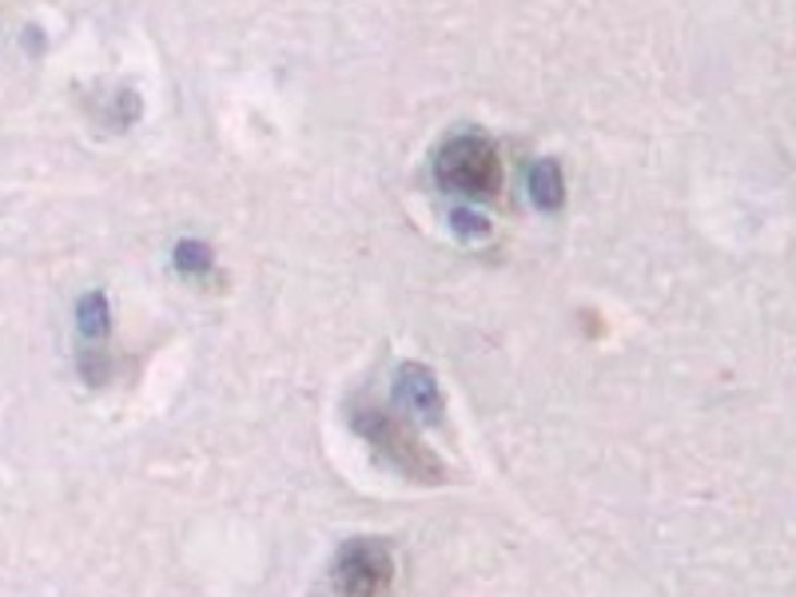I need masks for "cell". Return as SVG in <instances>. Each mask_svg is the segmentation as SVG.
<instances>
[{
	"label": "cell",
	"mask_w": 796,
	"mask_h": 597,
	"mask_svg": "<svg viewBox=\"0 0 796 597\" xmlns=\"http://www.w3.org/2000/svg\"><path fill=\"white\" fill-rule=\"evenodd\" d=\"M391 574H394V562L387 546L382 541H370V538H358V541H346L343 550L335 558V589L339 594H351V597H375L382 589L391 586Z\"/></svg>",
	"instance_id": "3957f363"
},
{
	"label": "cell",
	"mask_w": 796,
	"mask_h": 597,
	"mask_svg": "<svg viewBox=\"0 0 796 597\" xmlns=\"http://www.w3.org/2000/svg\"><path fill=\"white\" fill-rule=\"evenodd\" d=\"M439 184L458 192V196H498V184H502V163H498V151L490 139L482 136H454L446 148L439 151Z\"/></svg>",
	"instance_id": "7a4b0ae2"
},
{
	"label": "cell",
	"mask_w": 796,
	"mask_h": 597,
	"mask_svg": "<svg viewBox=\"0 0 796 597\" xmlns=\"http://www.w3.org/2000/svg\"><path fill=\"white\" fill-rule=\"evenodd\" d=\"M351 423H355L358 435L367 438L370 447L379 450L394 471H403L411 483H442V478H446L442 462L434 459V454H430V450L415 438V430H411L403 418H394L391 411H379V406H355Z\"/></svg>",
	"instance_id": "6da1fadb"
},
{
	"label": "cell",
	"mask_w": 796,
	"mask_h": 597,
	"mask_svg": "<svg viewBox=\"0 0 796 597\" xmlns=\"http://www.w3.org/2000/svg\"><path fill=\"white\" fill-rule=\"evenodd\" d=\"M454 223L451 228L458 231L462 240H486V235H490V223H486L482 216H474V211H454Z\"/></svg>",
	"instance_id": "ba28073f"
},
{
	"label": "cell",
	"mask_w": 796,
	"mask_h": 597,
	"mask_svg": "<svg viewBox=\"0 0 796 597\" xmlns=\"http://www.w3.org/2000/svg\"><path fill=\"white\" fill-rule=\"evenodd\" d=\"M530 196L542 211H558L566 204V180H562V163L538 160L530 168Z\"/></svg>",
	"instance_id": "5b68a950"
},
{
	"label": "cell",
	"mask_w": 796,
	"mask_h": 597,
	"mask_svg": "<svg viewBox=\"0 0 796 597\" xmlns=\"http://www.w3.org/2000/svg\"><path fill=\"white\" fill-rule=\"evenodd\" d=\"M81 331L84 334H108V298L100 295V291H93V295H84L81 303Z\"/></svg>",
	"instance_id": "52a82bcc"
},
{
	"label": "cell",
	"mask_w": 796,
	"mask_h": 597,
	"mask_svg": "<svg viewBox=\"0 0 796 597\" xmlns=\"http://www.w3.org/2000/svg\"><path fill=\"white\" fill-rule=\"evenodd\" d=\"M211 264H216V255H211L208 243L184 240L175 247V267H180L184 276H204V271H211Z\"/></svg>",
	"instance_id": "8992f818"
},
{
	"label": "cell",
	"mask_w": 796,
	"mask_h": 597,
	"mask_svg": "<svg viewBox=\"0 0 796 597\" xmlns=\"http://www.w3.org/2000/svg\"><path fill=\"white\" fill-rule=\"evenodd\" d=\"M394 399H399V406L418 414L423 423H439L442 391H439L434 370L423 367V363H406V367H399V375H394Z\"/></svg>",
	"instance_id": "277c9868"
}]
</instances>
